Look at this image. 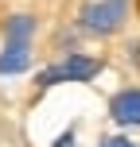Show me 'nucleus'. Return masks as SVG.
Instances as JSON below:
<instances>
[{"instance_id": "nucleus-2", "label": "nucleus", "mask_w": 140, "mask_h": 147, "mask_svg": "<svg viewBox=\"0 0 140 147\" xmlns=\"http://www.w3.org/2000/svg\"><path fill=\"white\" fill-rule=\"evenodd\" d=\"M97 70H101V62H97V58H86V54H66V62H59V66L43 70L35 81H39V85H59V81H89Z\"/></svg>"}, {"instance_id": "nucleus-1", "label": "nucleus", "mask_w": 140, "mask_h": 147, "mask_svg": "<svg viewBox=\"0 0 140 147\" xmlns=\"http://www.w3.org/2000/svg\"><path fill=\"white\" fill-rule=\"evenodd\" d=\"M125 20V0H97L82 8V27L94 35H113Z\"/></svg>"}, {"instance_id": "nucleus-7", "label": "nucleus", "mask_w": 140, "mask_h": 147, "mask_svg": "<svg viewBox=\"0 0 140 147\" xmlns=\"http://www.w3.org/2000/svg\"><path fill=\"white\" fill-rule=\"evenodd\" d=\"M51 147H74V132H70V128H66V132H62V136H59V140H55Z\"/></svg>"}, {"instance_id": "nucleus-6", "label": "nucleus", "mask_w": 140, "mask_h": 147, "mask_svg": "<svg viewBox=\"0 0 140 147\" xmlns=\"http://www.w3.org/2000/svg\"><path fill=\"white\" fill-rule=\"evenodd\" d=\"M101 147H136L132 140H125V136H113V140H105Z\"/></svg>"}, {"instance_id": "nucleus-4", "label": "nucleus", "mask_w": 140, "mask_h": 147, "mask_svg": "<svg viewBox=\"0 0 140 147\" xmlns=\"http://www.w3.org/2000/svg\"><path fill=\"white\" fill-rule=\"evenodd\" d=\"M27 66H31L27 43H4V54H0V74H23Z\"/></svg>"}, {"instance_id": "nucleus-3", "label": "nucleus", "mask_w": 140, "mask_h": 147, "mask_svg": "<svg viewBox=\"0 0 140 147\" xmlns=\"http://www.w3.org/2000/svg\"><path fill=\"white\" fill-rule=\"evenodd\" d=\"M109 112H113L117 124H136V128H140V89H125V93H117L113 105H109Z\"/></svg>"}, {"instance_id": "nucleus-5", "label": "nucleus", "mask_w": 140, "mask_h": 147, "mask_svg": "<svg viewBox=\"0 0 140 147\" xmlns=\"http://www.w3.org/2000/svg\"><path fill=\"white\" fill-rule=\"evenodd\" d=\"M31 31H35V20L31 16H12L4 23V43H27Z\"/></svg>"}]
</instances>
